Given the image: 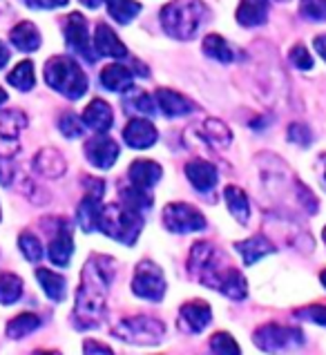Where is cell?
<instances>
[{"instance_id":"cell-1","label":"cell","mask_w":326,"mask_h":355,"mask_svg":"<svg viewBox=\"0 0 326 355\" xmlns=\"http://www.w3.org/2000/svg\"><path fill=\"white\" fill-rule=\"evenodd\" d=\"M117 275V263L112 257L94 255L87 259L76 291V306L72 322L78 331L98 329L108 315V295Z\"/></svg>"},{"instance_id":"cell-2","label":"cell","mask_w":326,"mask_h":355,"mask_svg":"<svg viewBox=\"0 0 326 355\" xmlns=\"http://www.w3.org/2000/svg\"><path fill=\"white\" fill-rule=\"evenodd\" d=\"M210 9L203 0H172L161 9V25L177 40H192L208 23Z\"/></svg>"},{"instance_id":"cell-3","label":"cell","mask_w":326,"mask_h":355,"mask_svg":"<svg viewBox=\"0 0 326 355\" xmlns=\"http://www.w3.org/2000/svg\"><path fill=\"white\" fill-rule=\"evenodd\" d=\"M45 80L65 98H80L87 92V76L72 56H54L45 63Z\"/></svg>"},{"instance_id":"cell-4","label":"cell","mask_w":326,"mask_h":355,"mask_svg":"<svg viewBox=\"0 0 326 355\" xmlns=\"http://www.w3.org/2000/svg\"><path fill=\"white\" fill-rule=\"evenodd\" d=\"M144 224H146V219L141 217V212L130 210L123 204H110L101 210L98 230L112 239L132 246V243L139 239L141 230H144Z\"/></svg>"},{"instance_id":"cell-5","label":"cell","mask_w":326,"mask_h":355,"mask_svg":"<svg viewBox=\"0 0 326 355\" xmlns=\"http://www.w3.org/2000/svg\"><path fill=\"white\" fill-rule=\"evenodd\" d=\"M110 333L121 342L137 344V347H155L166 338V324L150 315H132L117 322Z\"/></svg>"},{"instance_id":"cell-6","label":"cell","mask_w":326,"mask_h":355,"mask_svg":"<svg viewBox=\"0 0 326 355\" xmlns=\"http://www.w3.org/2000/svg\"><path fill=\"white\" fill-rule=\"evenodd\" d=\"M252 342L255 347L261 349L264 353H273V355H282V353H293L304 347V338L302 329L298 327H284V324H261V327L252 333Z\"/></svg>"},{"instance_id":"cell-7","label":"cell","mask_w":326,"mask_h":355,"mask_svg":"<svg viewBox=\"0 0 326 355\" xmlns=\"http://www.w3.org/2000/svg\"><path fill=\"white\" fill-rule=\"evenodd\" d=\"M132 293L141 300L161 302L166 295V275H163L161 266L150 259L139 261L135 277H132Z\"/></svg>"},{"instance_id":"cell-8","label":"cell","mask_w":326,"mask_h":355,"mask_svg":"<svg viewBox=\"0 0 326 355\" xmlns=\"http://www.w3.org/2000/svg\"><path fill=\"white\" fill-rule=\"evenodd\" d=\"M163 226L175 235H186V232H199L206 228V217L201 212L183 201H172L163 208Z\"/></svg>"},{"instance_id":"cell-9","label":"cell","mask_w":326,"mask_h":355,"mask_svg":"<svg viewBox=\"0 0 326 355\" xmlns=\"http://www.w3.org/2000/svg\"><path fill=\"white\" fill-rule=\"evenodd\" d=\"M65 43L67 47L72 49L74 54L83 56L89 63H94L96 60V54H92V38H89V27H87V20L83 14H69L67 20H65Z\"/></svg>"},{"instance_id":"cell-10","label":"cell","mask_w":326,"mask_h":355,"mask_svg":"<svg viewBox=\"0 0 326 355\" xmlns=\"http://www.w3.org/2000/svg\"><path fill=\"white\" fill-rule=\"evenodd\" d=\"M25 125H27V116L20 110L0 112V155L9 157L18 152V137Z\"/></svg>"},{"instance_id":"cell-11","label":"cell","mask_w":326,"mask_h":355,"mask_svg":"<svg viewBox=\"0 0 326 355\" xmlns=\"http://www.w3.org/2000/svg\"><path fill=\"white\" fill-rule=\"evenodd\" d=\"M212 322V311L208 302L192 300L179 309V327L188 333H201Z\"/></svg>"},{"instance_id":"cell-12","label":"cell","mask_w":326,"mask_h":355,"mask_svg":"<svg viewBox=\"0 0 326 355\" xmlns=\"http://www.w3.org/2000/svg\"><path fill=\"white\" fill-rule=\"evenodd\" d=\"M85 155L94 168L110 170L119 159V146L110 137H96L85 144Z\"/></svg>"},{"instance_id":"cell-13","label":"cell","mask_w":326,"mask_h":355,"mask_svg":"<svg viewBox=\"0 0 326 355\" xmlns=\"http://www.w3.org/2000/svg\"><path fill=\"white\" fill-rule=\"evenodd\" d=\"M123 139L130 148L135 150H148L157 144L159 132L148 119H130L123 130Z\"/></svg>"},{"instance_id":"cell-14","label":"cell","mask_w":326,"mask_h":355,"mask_svg":"<svg viewBox=\"0 0 326 355\" xmlns=\"http://www.w3.org/2000/svg\"><path fill=\"white\" fill-rule=\"evenodd\" d=\"M128 177H130V186L150 190L152 186H157L159 179L163 177V168L157 164V161L137 159V161H132V166L128 170Z\"/></svg>"},{"instance_id":"cell-15","label":"cell","mask_w":326,"mask_h":355,"mask_svg":"<svg viewBox=\"0 0 326 355\" xmlns=\"http://www.w3.org/2000/svg\"><path fill=\"white\" fill-rule=\"evenodd\" d=\"M155 98H157V105H159L161 112L166 114V116H170V119H175V116H186V114L195 112V110H197L195 103H192L190 98H186L183 94L175 92V89L161 87V89H157Z\"/></svg>"},{"instance_id":"cell-16","label":"cell","mask_w":326,"mask_h":355,"mask_svg":"<svg viewBox=\"0 0 326 355\" xmlns=\"http://www.w3.org/2000/svg\"><path fill=\"white\" fill-rule=\"evenodd\" d=\"M94 49L101 56L110 58H126L128 47L121 43V38L117 36L114 29H110L105 23H98L94 29Z\"/></svg>"},{"instance_id":"cell-17","label":"cell","mask_w":326,"mask_h":355,"mask_svg":"<svg viewBox=\"0 0 326 355\" xmlns=\"http://www.w3.org/2000/svg\"><path fill=\"white\" fill-rule=\"evenodd\" d=\"M186 177L192 184V188H197L199 192H208L217 186V168L210 164V161L195 159L186 164Z\"/></svg>"},{"instance_id":"cell-18","label":"cell","mask_w":326,"mask_h":355,"mask_svg":"<svg viewBox=\"0 0 326 355\" xmlns=\"http://www.w3.org/2000/svg\"><path fill=\"white\" fill-rule=\"evenodd\" d=\"M235 250L241 255V259H243L246 266H252V263H257L261 257H266V255H271V252H275V243L266 235H252V237L243 239V241H237Z\"/></svg>"},{"instance_id":"cell-19","label":"cell","mask_w":326,"mask_h":355,"mask_svg":"<svg viewBox=\"0 0 326 355\" xmlns=\"http://www.w3.org/2000/svg\"><path fill=\"white\" fill-rule=\"evenodd\" d=\"M101 195H92V192H85L83 201L78 204L76 210V221L83 232H94L98 230V219H101V210H103V204H101Z\"/></svg>"},{"instance_id":"cell-20","label":"cell","mask_w":326,"mask_h":355,"mask_svg":"<svg viewBox=\"0 0 326 355\" xmlns=\"http://www.w3.org/2000/svg\"><path fill=\"white\" fill-rule=\"evenodd\" d=\"M34 168H36L38 175H43L47 179H58V177L65 175L67 164H65V159H63V155H60L58 150L43 148L34 157Z\"/></svg>"},{"instance_id":"cell-21","label":"cell","mask_w":326,"mask_h":355,"mask_svg":"<svg viewBox=\"0 0 326 355\" xmlns=\"http://www.w3.org/2000/svg\"><path fill=\"white\" fill-rule=\"evenodd\" d=\"M112 121H114V114H112V107L103 98H94L83 112V125L94 132H101V135L112 128Z\"/></svg>"},{"instance_id":"cell-22","label":"cell","mask_w":326,"mask_h":355,"mask_svg":"<svg viewBox=\"0 0 326 355\" xmlns=\"http://www.w3.org/2000/svg\"><path fill=\"white\" fill-rule=\"evenodd\" d=\"M72 252H74L72 230H69L67 226H63V228L56 232V237L52 239V243H49L47 255H49V259L56 263V266L65 268L67 263H69V259H72Z\"/></svg>"},{"instance_id":"cell-23","label":"cell","mask_w":326,"mask_h":355,"mask_svg":"<svg viewBox=\"0 0 326 355\" xmlns=\"http://www.w3.org/2000/svg\"><path fill=\"white\" fill-rule=\"evenodd\" d=\"M268 3L271 0H241L237 9V23L243 27H257L264 25L268 18Z\"/></svg>"},{"instance_id":"cell-24","label":"cell","mask_w":326,"mask_h":355,"mask_svg":"<svg viewBox=\"0 0 326 355\" xmlns=\"http://www.w3.org/2000/svg\"><path fill=\"white\" fill-rule=\"evenodd\" d=\"M132 78H135V74H132L130 67L114 63L103 67V72H101V85L110 89V92H126V89L132 87Z\"/></svg>"},{"instance_id":"cell-25","label":"cell","mask_w":326,"mask_h":355,"mask_svg":"<svg viewBox=\"0 0 326 355\" xmlns=\"http://www.w3.org/2000/svg\"><path fill=\"white\" fill-rule=\"evenodd\" d=\"M223 199H226L230 215L235 217L241 226H246L248 217H250V201H248L246 192H243L239 186H226V190H223Z\"/></svg>"},{"instance_id":"cell-26","label":"cell","mask_w":326,"mask_h":355,"mask_svg":"<svg viewBox=\"0 0 326 355\" xmlns=\"http://www.w3.org/2000/svg\"><path fill=\"white\" fill-rule=\"evenodd\" d=\"M36 279L40 284V288H43V293L52 302H63L65 300L67 282H65L63 275H58V272L49 270V268H38L36 270Z\"/></svg>"},{"instance_id":"cell-27","label":"cell","mask_w":326,"mask_h":355,"mask_svg":"<svg viewBox=\"0 0 326 355\" xmlns=\"http://www.w3.org/2000/svg\"><path fill=\"white\" fill-rule=\"evenodd\" d=\"M9 38H12V43L16 49H20V52H36V49L40 47V34L34 23H29V20H23V23H18L12 34H9Z\"/></svg>"},{"instance_id":"cell-28","label":"cell","mask_w":326,"mask_h":355,"mask_svg":"<svg viewBox=\"0 0 326 355\" xmlns=\"http://www.w3.org/2000/svg\"><path fill=\"white\" fill-rule=\"evenodd\" d=\"M201 139H206L212 148H228L232 144V132L230 128L219 119H206L199 130Z\"/></svg>"},{"instance_id":"cell-29","label":"cell","mask_w":326,"mask_h":355,"mask_svg":"<svg viewBox=\"0 0 326 355\" xmlns=\"http://www.w3.org/2000/svg\"><path fill=\"white\" fill-rule=\"evenodd\" d=\"M203 54H206L208 58H215L219 60V63H232L235 60V49H232L226 38L219 36V34H208L206 38H203Z\"/></svg>"},{"instance_id":"cell-30","label":"cell","mask_w":326,"mask_h":355,"mask_svg":"<svg viewBox=\"0 0 326 355\" xmlns=\"http://www.w3.org/2000/svg\"><path fill=\"white\" fill-rule=\"evenodd\" d=\"M40 327V318L36 313H20L14 320H9L7 324V338L12 340H20L29 336V333H34L36 329Z\"/></svg>"},{"instance_id":"cell-31","label":"cell","mask_w":326,"mask_h":355,"mask_svg":"<svg viewBox=\"0 0 326 355\" xmlns=\"http://www.w3.org/2000/svg\"><path fill=\"white\" fill-rule=\"evenodd\" d=\"M7 83L14 85L20 92H29V89L34 87L36 83V76H34V63L32 60H23V63H18L12 72L7 74Z\"/></svg>"},{"instance_id":"cell-32","label":"cell","mask_w":326,"mask_h":355,"mask_svg":"<svg viewBox=\"0 0 326 355\" xmlns=\"http://www.w3.org/2000/svg\"><path fill=\"white\" fill-rule=\"evenodd\" d=\"M108 12L119 25H128L135 20V16H139L141 3L137 0H108Z\"/></svg>"},{"instance_id":"cell-33","label":"cell","mask_w":326,"mask_h":355,"mask_svg":"<svg viewBox=\"0 0 326 355\" xmlns=\"http://www.w3.org/2000/svg\"><path fill=\"white\" fill-rule=\"evenodd\" d=\"M121 204L130 210H137V212H144L146 208L152 206V197L150 192L144 188H137V186H128V188H121Z\"/></svg>"},{"instance_id":"cell-34","label":"cell","mask_w":326,"mask_h":355,"mask_svg":"<svg viewBox=\"0 0 326 355\" xmlns=\"http://www.w3.org/2000/svg\"><path fill=\"white\" fill-rule=\"evenodd\" d=\"M23 295V279L14 272H0V304H14Z\"/></svg>"},{"instance_id":"cell-35","label":"cell","mask_w":326,"mask_h":355,"mask_svg":"<svg viewBox=\"0 0 326 355\" xmlns=\"http://www.w3.org/2000/svg\"><path fill=\"white\" fill-rule=\"evenodd\" d=\"M210 351L215 355H241L237 340L226 331H219L210 338Z\"/></svg>"},{"instance_id":"cell-36","label":"cell","mask_w":326,"mask_h":355,"mask_svg":"<svg viewBox=\"0 0 326 355\" xmlns=\"http://www.w3.org/2000/svg\"><path fill=\"white\" fill-rule=\"evenodd\" d=\"M18 248L27 261H38L43 257V243H40V239L32 235V232H23V235L18 237Z\"/></svg>"},{"instance_id":"cell-37","label":"cell","mask_w":326,"mask_h":355,"mask_svg":"<svg viewBox=\"0 0 326 355\" xmlns=\"http://www.w3.org/2000/svg\"><path fill=\"white\" fill-rule=\"evenodd\" d=\"M58 130L63 132V137H67V139H78V137H83L85 125H83V121H80L76 114L67 112V114L60 116V121H58Z\"/></svg>"},{"instance_id":"cell-38","label":"cell","mask_w":326,"mask_h":355,"mask_svg":"<svg viewBox=\"0 0 326 355\" xmlns=\"http://www.w3.org/2000/svg\"><path fill=\"white\" fill-rule=\"evenodd\" d=\"M126 107H132V110H137V112H141V114H155V101H152L146 92H141V89H135L130 96H128V101H126Z\"/></svg>"},{"instance_id":"cell-39","label":"cell","mask_w":326,"mask_h":355,"mask_svg":"<svg viewBox=\"0 0 326 355\" xmlns=\"http://www.w3.org/2000/svg\"><path fill=\"white\" fill-rule=\"evenodd\" d=\"M300 14L315 23H324L326 20V0H302Z\"/></svg>"},{"instance_id":"cell-40","label":"cell","mask_w":326,"mask_h":355,"mask_svg":"<svg viewBox=\"0 0 326 355\" xmlns=\"http://www.w3.org/2000/svg\"><path fill=\"white\" fill-rule=\"evenodd\" d=\"M286 137H289L291 144L302 146V148H309L313 144V132L304 123H293L286 132Z\"/></svg>"},{"instance_id":"cell-41","label":"cell","mask_w":326,"mask_h":355,"mask_svg":"<svg viewBox=\"0 0 326 355\" xmlns=\"http://www.w3.org/2000/svg\"><path fill=\"white\" fill-rule=\"evenodd\" d=\"M291 63L298 69H313V56L304 45H295L291 49Z\"/></svg>"},{"instance_id":"cell-42","label":"cell","mask_w":326,"mask_h":355,"mask_svg":"<svg viewBox=\"0 0 326 355\" xmlns=\"http://www.w3.org/2000/svg\"><path fill=\"white\" fill-rule=\"evenodd\" d=\"M298 318L311 320L315 324H320V327H326V306H322V304H311V306L298 311Z\"/></svg>"},{"instance_id":"cell-43","label":"cell","mask_w":326,"mask_h":355,"mask_svg":"<svg viewBox=\"0 0 326 355\" xmlns=\"http://www.w3.org/2000/svg\"><path fill=\"white\" fill-rule=\"evenodd\" d=\"M16 177V166L7 157L0 155V186H12Z\"/></svg>"},{"instance_id":"cell-44","label":"cell","mask_w":326,"mask_h":355,"mask_svg":"<svg viewBox=\"0 0 326 355\" xmlns=\"http://www.w3.org/2000/svg\"><path fill=\"white\" fill-rule=\"evenodd\" d=\"M83 353L85 355H114V351H112L108 344L98 342V340H85L83 344Z\"/></svg>"},{"instance_id":"cell-45","label":"cell","mask_w":326,"mask_h":355,"mask_svg":"<svg viewBox=\"0 0 326 355\" xmlns=\"http://www.w3.org/2000/svg\"><path fill=\"white\" fill-rule=\"evenodd\" d=\"M25 3L32 9H56V7H65L69 0H25Z\"/></svg>"},{"instance_id":"cell-46","label":"cell","mask_w":326,"mask_h":355,"mask_svg":"<svg viewBox=\"0 0 326 355\" xmlns=\"http://www.w3.org/2000/svg\"><path fill=\"white\" fill-rule=\"evenodd\" d=\"M318 172H320L322 186H324V190H326V152H324V155H320V159H318Z\"/></svg>"},{"instance_id":"cell-47","label":"cell","mask_w":326,"mask_h":355,"mask_svg":"<svg viewBox=\"0 0 326 355\" xmlns=\"http://www.w3.org/2000/svg\"><path fill=\"white\" fill-rule=\"evenodd\" d=\"M313 45H315V49H318V54L326 60V34H322V36H318L313 40Z\"/></svg>"},{"instance_id":"cell-48","label":"cell","mask_w":326,"mask_h":355,"mask_svg":"<svg viewBox=\"0 0 326 355\" xmlns=\"http://www.w3.org/2000/svg\"><path fill=\"white\" fill-rule=\"evenodd\" d=\"M7 63H9V49L5 47L3 40H0V69H3Z\"/></svg>"},{"instance_id":"cell-49","label":"cell","mask_w":326,"mask_h":355,"mask_svg":"<svg viewBox=\"0 0 326 355\" xmlns=\"http://www.w3.org/2000/svg\"><path fill=\"white\" fill-rule=\"evenodd\" d=\"M80 3H83L85 7H89V9H96V7H101L103 0H80Z\"/></svg>"},{"instance_id":"cell-50","label":"cell","mask_w":326,"mask_h":355,"mask_svg":"<svg viewBox=\"0 0 326 355\" xmlns=\"http://www.w3.org/2000/svg\"><path fill=\"white\" fill-rule=\"evenodd\" d=\"M32 355H60L58 351H34Z\"/></svg>"},{"instance_id":"cell-51","label":"cell","mask_w":326,"mask_h":355,"mask_svg":"<svg viewBox=\"0 0 326 355\" xmlns=\"http://www.w3.org/2000/svg\"><path fill=\"white\" fill-rule=\"evenodd\" d=\"M5 101H7V92H5V89H3V87H0V105H3V103H5Z\"/></svg>"},{"instance_id":"cell-52","label":"cell","mask_w":326,"mask_h":355,"mask_svg":"<svg viewBox=\"0 0 326 355\" xmlns=\"http://www.w3.org/2000/svg\"><path fill=\"white\" fill-rule=\"evenodd\" d=\"M320 282L324 284V288H326V268H324V270L320 272Z\"/></svg>"},{"instance_id":"cell-53","label":"cell","mask_w":326,"mask_h":355,"mask_svg":"<svg viewBox=\"0 0 326 355\" xmlns=\"http://www.w3.org/2000/svg\"><path fill=\"white\" fill-rule=\"evenodd\" d=\"M275 3H289V0H275Z\"/></svg>"},{"instance_id":"cell-54","label":"cell","mask_w":326,"mask_h":355,"mask_svg":"<svg viewBox=\"0 0 326 355\" xmlns=\"http://www.w3.org/2000/svg\"><path fill=\"white\" fill-rule=\"evenodd\" d=\"M322 235H324V243H326V228H324V232H322Z\"/></svg>"},{"instance_id":"cell-55","label":"cell","mask_w":326,"mask_h":355,"mask_svg":"<svg viewBox=\"0 0 326 355\" xmlns=\"http://www.w3.org/2000/svg\"><path fill=\"white\" fill-rule=\"evenodd\" d=\"M0 217H3V212H0Z\"/></svg>"}]
</instances>
